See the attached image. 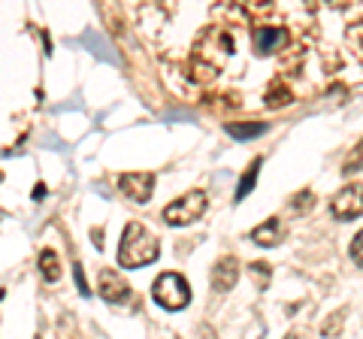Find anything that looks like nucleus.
Masks as SVG:
<instances>
[{
    "label": "nucleus",
    "instance_id": "f257e3e1",
    "mask_svg": "<svg viewBox=\"0 0 363 339\" xmlns=\"http://www.w3.org/2000/svg\"><path fill=\"white\" fill-rule=\"evenodd\" d=\"M157 255H161V248H157V240L143 228L140 221H130L128 228L121 233V245H118V264L121 267H145L157 261Z\"/></svg>",
    "mask_w": 363,
    "mask_h": 339
},
{
    "label": "nucleus",
    "instance_id": "f03ea898",
    "mask_svg": "<svg viewBox=\"0 0 363 339\" xmlns=\"http://www.w3.org/2000/svg\"><path fill=\"white\" fill-rule=\"evenodd\" d=\"M152 297H155V303H161L164 309L176 312L191 303V288L179 273H164V276H157V282L152 285Z\"/></svg>",
    "mask_w": 363,
    "mask_h": 339
},
{
    "label": "nucleus",
    "instance_id": "7ed1b4c3",
    "mask_svg": "<svg viewBox=\"0 0 363 339\" xmlns=\"http://www.w3.org/2000/svg\"><path fill=\"white\" fill-rule=\"evenodd\" d=\"M209 206V200L203 191H188L185 197H179L173 200L169 206L164 209V221L167 224H173V228H179V224H194L203 218V212H206Z\"/></svg>",
    "mask_w": 363,
    "mask_h": 339
},
{
    "label": "nucleus",
    "instance_id": "20e7f679",
    "mask_svg": "<svg viewBox=\"0 0 363 339\" xmlns=\"http://www.w3.org/2000/svg\"><path fill=\"white\" fill-rule=\"evenodd\" d=\"M330 212H333V218H339V221H351V218L363 216V185L360 182L345 185L330 200Z\"/></svg>",
    "mask_w": 363,
    "mask_h": 339
},
{
    "label": "nucleus",
    "instance_id": "39448f33",
    "mask_svg": "<svg viewBox=\"0 0 363 339\" xmlns=\"http://www.w3.org/2000/svg\"><path fill=\"white\" fill-rule=\"evenodd\" d=\"M118 188L124 197H130L136 203H145L152 197V188H155V176L152 173H124L118 179Z\"/></svg>",
    "mask_w": 363,
    "mask_h": 339
},
{
    "label": "nucleus",
    "instance_id": "423d86ee",
    "mask_svg": "<svg viewBox=\"0 0 363 339\" xmlns=\"http://www.w3.org/2000/svg\"><path fill=\"white\" fill-rule=\"evenodd\" d=\"M100 294H104L106 303H128L130 285L116 273V269H104V273H100Z\"/></svg>",
    "mask_w": 363,
    "mask_h": 339
},
{
    "label": "nucleus",
    "instance_id": "0eeeda50",
    "mask_svg": "<svg viewBox=\"0 0 363 339\" xmlns=\"http://www.w3.org/2000/svg\"><path fill=\"white\" fill-rule=\"evenodd\" d=\"M288 43V30L285 28H257L255 30V52L257 55H272V52H281Z\"/></svg>",
    "mask_w": 363,
    "mask_h": 339
},
{
    "label": "nucleus",
    "instance_id": "6e6552de",
    "mask_svg": "<svg viewBox=\"0 0 363 339\" xmlns=\"http://www.w3.org/2000/svg\"><path fill=\"white\" fill-rule=\"evenodd\" d=\"M236 279H240V261L230 255H224L221 261H215L212 267V288L215 291H230L236 285Z\"/></svg>",
    "mask_w": 363,
    "mask_h": 339
},
{
    "label": "nucleus",
    "instance_id": "1a4fd4ad",
    "mask_svg": "<svg viewBox=\"0 0 363 339\" xmlns=\"http://www.w3.org/2000/svg\"><path fill=\"white\" fill-rule=\"evenodd\" d=\"M281 221L279 218H267L260 228H255L252 230V240L257 243V245H279V240H281Z\"/></svg>",
    "mask_w": 363,
    "mask_h": 339
},
{
    "label": "nucleus",
    "instance_id": "9d476101",
    "mask_svg": "<svg viewBox=\"0 0 363 339\" xmlns=\"http://www.w3.org/2000/svg\"><path fill=\"white\" fill-rule=\"evenodd\" d=\"M227 133H230L233 140H252V137L267 133V124L264 121H230L227 124Z\"/></svg>",
    "mask_w": 363,
    "mask_h": 339
},
{
    "label": "nucleus",
    "instance_id": "9b49d317",
    "mask_svg": "<svg viewBox=\"0 0 363 339\" xmlns=\"http://www.w3.org/2000/svg\"><path fill=\"white\" fill-rule=\"evenodd\" d=\"M40 269H43V279H45V282H58V279H61V261H58V255H55L52 248H43V255H40Z\"/></svg>",
    "mask_w": 363,
    "mask_h": 339
},
{
    "label": "nucleus",
    "instance_id": "f8f14e48",
    "mask_svg": "<svg viewBox=\"0 0 363 339\" xmlns=\"http://www.w3.org/2000/svg\"><path fill=\"white\" fill-rule=\"evenodd\" d=\"M294 100V94H291V88L285 85V82H272L269 88H267V106H288Z\"/></svg>",
    "mask_w": 363,
    "mask_h": 339
},
{
    "label": "nucleus",
    "instance_id": "ddd939ff",
    "mask_svg": "<svg viewBox=\"0 0 363 339\" xmlns=\"http://www.w3.org/2000/svg\"><path fill=\"white\" fill-rule=\"evenodd\" d=\"M257 170H260V157H255V161L245 167L242 182H240V188H236V197H233V200H245V197H248V191L257 185Z\"/></svg>",
    "mask_w": 363,
    "mask_h": 339
},
{
    "label": "nucleus",
    "instance_id": "4468645a",
    "mask_svg": "<svg viewBox=\"0 0 363 339\" xmlns=\"http://www.w3.org/2000/svg\"><path fill=\"white\" fill-rule=\"evenodd\" d=\"M357 170H363V140L351 149V155L345 157V164H342V173L351 176V173H357Z\"/></svg>",
    "mask_w": 363,
    "mask_h": 339
},
{
    "label": "nucleus",
    "instance_id": "2eb2a0df",
    "mask_svg": "<svg viewBox=\"0 0 363 339\" xmlns=\"http://www.w3.org/2000/svg\"><path fill=\"white\" fill-rule=\"evenodd\" d=\"M342 321H345V309H339V312H333L330 318L321 324V333H324V336H336L339 330H342Z\"/></svg>",
    "mask_w": 363,
    "mask_h": 339
},
{
    "label": "nucleus",
    "instance_id": "dca6fc26",
    "mask_svg": "<svg viewBox=\"0 0 363 339\" xmlns=\"http://www.w3.org/2000/svg\"><path fill=\"white\" fill-rule=\"evenodd\" d=\"M257 276V285L260 288H267V282H269V267L267 264H252V279Z\"/></svg>",
    "mask_w": 363,
    "mask_h": 339
},
{
    "label": "nucleus",
    "instance_id": "f3484780",
    "mask_svg": "<svg viewBox=\"0 0 363 339\" xmlns=\"http://www.w3.org/2000/svg\"><path fill=\"white\" fill-rule=\"evenodd\" d=\"M312 203H315V200H312V191H300V194H297V197H294V203H291V206H294V209H297V212H300V209H309V206H312Z\"/></svg>",
    "mask_w": 363,
    "mask_h": 339
},
{
    "label": "nucleus",
    "instance_id": "a211bd4d",
    "mask_svg": "<svg viewBox=\"0 0 363 339\" xmlns=\"http://www.w3.org/2000/svg\"><path fill=\"white\" fill-rule=\"evenodd\" d=\"M351 255H354V261L363 267V230L354 236V243H351Z\"/></svg>",
    "mask_w": 363,
    "mask_h": 339
},
{
    "label": "nucleus",
    "instance_id": "6ab92c4d",
    "mask_svg": "<svg viewBox=\"0 0 363 339\" xmlns=\"http://www.w3.org/2000/svg\"><path fill=\"white\" fill-rule=\"evenodd\" d=\"M76 269V285H79V291H82V294H88V282H85V276H82V267H73Z\"/></svg>",
    "mask_w": 363,
    "mask_h": 339
},
{
    "label": "nucleus",
    "instance_id": "aec40b11",
    "mask_svg": "<svg viewBox=\"0 0 363 339\" xmlns=\"http://www.w3.org/2000/svg\"><path fill=\"white\" fill-rule=\"evenodd\" d=\"M43 194H45V188H43V185L33 188V200H43Z\"/></svg>",
    "mask_w": 363,
    "mask_h": 339
},
{
    "label": "nucleus",
    "instance_id": "412c9836",
    "mask_svg": "<svg viewBox=\"0 0 363 339\" xmlns=\"http://www.w3.org/2000/svg\"><path fill=\"white\" fill-rule=\"evenodd\" d=\"M285 339H309V336H306V333H297V330H294V333H288Z\"/></svg>",
    "mask_w": 363,
    "mask_h": 339
}]
</instances>
